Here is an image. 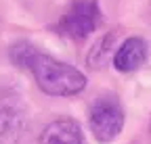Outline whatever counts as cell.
Masks as SVG:
<instances>
[{
    "label": "cell",
    "mask_w": 151,
    "mask_h": 144,
    "mask_svg": "<svg viewBox=\"0 0 151 144\" xmlns=\"http://www.w3.org/2000/svg\"><path fill=\"white\" fill-rule=\"evenodd\" d=\"M13 61L32 71L38 88L44 94L73 96L86 88V77L82 71L36 50L32 44H17L13 48Z\"/></svg>",
    "instance_id": "cell-1"
},
{
    "label": "cell",
    "mask_w": 151,
    "mask_h": 144,
    "mask_svg": "<svg viewBox=\"0 0 151 144\" xmlns=\"http://www.w3.org/2000/svg\"><path fill=\"white\" fill-rule=\"evenodd\" d=\"M99 25H101V9L97 0H73L67 6V11L61 15L57 29L65 38L84 40Z\"/></svg>",
    "instance_id": "cell-2"
},
{
    "label": "cell",
    "mask_w": 151,
    "mask_h": 144,
    "mask_svg": "<svg viewBox=\"0 0 151 144\" xmlns=\"http://www.w3.org/2000/svg\"><path fill=\"white\" fill-rule=\"evenodd\" d=\"M88 125L92 136L99 142L116 140L124 128V109L116 96H101L90 106Z\"/></svg>",
    "instance_id": "cell-3"
},
{
    "label": "cell",
    "mask_w": 151,
    "mask_h": 144,
    "mask_svg": "<svg viewBox=\"0 0 151 144\" xmlns=\"http://www.w3.org/2000/svg\"><path fill=\"white\" fill-rule=\"evenodd\" d=\"M36 144H84V136L73 119H55L42 130Z\"/></svg>",
    "instance_id": "cell-4"
},
{
    "label": "cell",
    "mask_w": 151,
    "mask_h": 144,
    "mask_svg": "<svg viewBox=\"0 0 151 144\" xmlns=\"http://www.w3.org/2000/svg\"><path fill=\"white\" fill-rule=\"evenodd\" d=\"M147 61V44L141 38H128L113 57V67L122 73L137 71Z\"/></svg>",
    "instance_id": "cell-5"
}]
</instances>
